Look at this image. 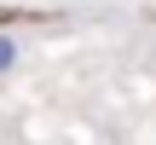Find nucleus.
Instances as JSON below:
<instances>
[{
	"instance_id": "obj_1",
	"label": "nucleus",
	"mask_w": 156,
	"mask_h": 145,
	"mask_svg": "<svg viewBox=\"0 0 156 145\" xmlns=\"http://www.w3.org/2000/svg\"><path fill=\"white\" fill-rule=\"evenodd\" d=\"M17 58H23L17 35H6V29H0V76H12V70H17Z\"/></svg>"
}]
</instances>
